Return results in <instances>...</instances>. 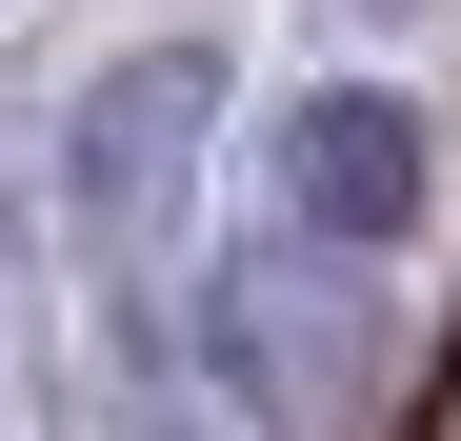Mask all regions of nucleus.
<instances>
[{"mask_svg": "<svg viewBox=\"0 0 461 441\" xmlns=\"http://www.w3.org/2000/svg\"><path fill=\"white\" fill-rule=\"evenodd\" d=\"M381 21H421V0H381Z\"/></svg>", "mask_w": 461, "mask_h": 441, "instance_id": "nucleus-5", "label": "nucleus"}, {"mask_svg": "<svg viewBox=\"0 0 461 441\" xmlns=\"http://www.w3.org/2000/svg\"><path fill=\"white\" fill-rule=\"evenodd\" d=\"M421 181H441L421 101H381V81L281 101V241H341V261H381V241L421 220Z\"/></svg>", "mask_w": 461, "mask_h": 441, "instance_id": "nucleus-3", "label": "nucleus"}, {"mask_svg": "<svg viewBox=\"0 0 461 441\" xmlns=\"http://www.w3.org/2000/svg\"><path fill=\"white\" fill-rule=\"evenodd\" d=\"M201 341H221V382H241L261 421H301V441L381 401V281L341 241H241L201 281Z\"/></svg>", "mask_w": 461, "mask_h": 441, "instance_id": "nucleus-2", "label": "nucleus"}, {"mask_svg": "<svg viewBox=\"0 0 461 441\" xmlns=\"http://www.w3.org/2000/svg\"><path fill=\"white\" fill-rule=\"evenodd\" d=\"M201 121H221V60L201 40H140L81 81V121H60V220H81V261L121 281V302H161V241L201 201Z\"/></svg>", "mask_w": 461, "mask_h": 441, "instance_id": "nucleus-1", "label": "nucleus"}, {"mask_svg": "<svg viewBox=\"0 0 461 441\" xmlns=\"http://www.w3.org/2000/svg\"><path fill=\"white\" fill-rule=\"evenodd\" d=\"M0 261H21V201H0Z\"/></svg>", "mask_w": 461, "mask_h": 441, "instance_id": "nucleus-4", "label": "nucleus"}]
</instances>
